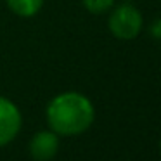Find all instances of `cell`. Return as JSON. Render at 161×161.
I'll use <instances>...</instances> for the list:
<instances>
[{
	"label": "cell",
	"instance_id": "52a82bcc",
	"mask_svg": "<svg viewBox=\"0 0 161 161\" xmlns=\"http://www.w3.org/2000/svg\"><path fill=\"white\" fill-rule=\"evenodd\" d=\"M149 35L153 36L154 40L161 42V18L156 19V21H153V25H151V28H149Z\"/></svg>",
	"mask_w": 161,
	"mask_h": 161
},
{
	"label": "cell",
	"instance_id": "9c48e42d",
	"mask_svg": "<svg viewBox=\"0 0 161 161\" xmlns=\"http://www.w3.org/2000/svg\"><path fill=\"white\" fill-rule=\"evenodd\" d=\"M159 153H161V140H159Z\"/></svg>",
	"mask_w": 161,
	"mask_h": 161
},
{
	"label": "cell",
	"instance_id": "6da1fadb",
	"mask_svg": "<svg viewBox=\"0 0 161 161\" xmlns=\"http://www.w3.org/2000/svg\"><path fill=\"white\" fill-rule=\"evenodd\" d=\"M50 130L63 137L85 133L95 119V108L80 92H63L49 102L45 109Z\"/></svg>",
	"mask_w": 161,
	"mask_h": 161
},
{
	"label": "cell",
	"instance_id": "7a4b0ae2",
	"mask_svg": "<svg viewBox=\"0 0 161 161\" xmlns=\"http://www.w3.org/2000/svg\"><path fill=\"white\" fill-rule=\"evenodd\" d=\"M109 31L113 33V36L119 40H133L140 35L144 26V19L140 11L132 4H123L116 5L111 11L108 19Z\"/></svg>",
	"mask_w": 161,
	"mask_h": 161
},
{
	"label": "cell",
	"instance_id": "5b68a950",
	"mask_svg": "<svg viewBox=\"0 0 161 161\" xmlns=\"http://www.w3.org/2000/svg\"><path fill=\"white\" fill-rule=\"evenodd\" d=\"M7 7L19 18H33L43 7L45 0H5Z\"/></svg>",
	"mask_w": 161,
	"mask_h": 161
},
{
	"label": "cell",
	"instance_id": "8992f818",
	"mask_svg": "<svg viewBox=\"0 0 161 161\" xmlns=\"http://www.w3.org/2000/svg\"><path fill=\"white\" fill-rule=\"evenodd\" d=\"M81 4L90 14H104L114 7V0H81Z\"/></svg>",
	"mask_w": 161,
	"mask_h": 161
},
{
	"label": "cell",
	"instance_id": "3957f363",
	"mask_svg": "<svg viewBox=\"0 0 161 161\" xmlns=\"http://www.w3.org/2000/svg\"><path fill=\"white\" fill-rule=\"evenodd\" d=\"M23 125L21 111L11 99L0 95V147L11 144Z\"/></svg>",
	"mask_w": 161,
	"mask_h": 161
},
{
	"label": "cell",
	"instance_id": "ba28073f",
	"mask_svg": "<svg viewBox=\"0 0 161 161\" xmlns=\"http://www.w3.org/2000/svg\"><path fill=\"white\" fill-rule=\"evenodd\" d=\"M123 2H126V4H132L133 0H123Z\"/></svg>",
	"mask_w": 161,
	"mask_h": 161
},
{
	"label": "cell",
	"instance_id": "277c9868",
	"mask_svg": "<svg viewBox=\"0 0 161 161\" xmlns=\"http://www.w3.org/2000/svg\"><path fill=\"white\" fill-rule=\"evenodd\" d=\"M59 151V135L54 130H42L35 133L30 142V154L36 161H50Z\"/></svg>",
	"mask_w": 161,
	"mask_h": 161
}]
</instances>
